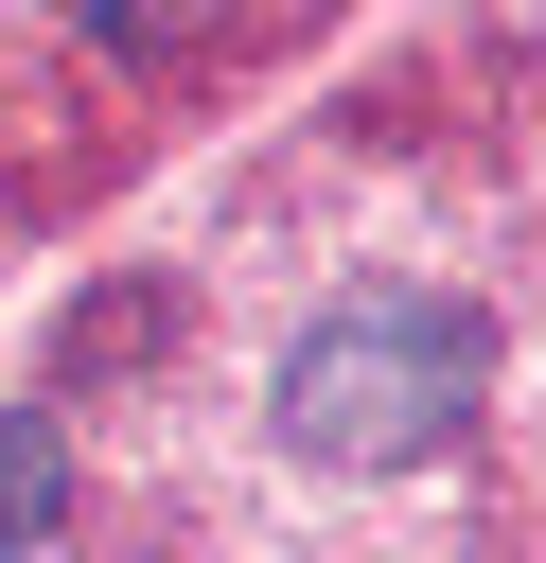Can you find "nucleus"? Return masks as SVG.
<instances>
[{
    "label": "nucleus",
    "mask_w": 546,
    "mask_h": 563,
    "mask_svg": "<svg viewBox=\"0 0 546 563\" xmlns=\"http://www.w3.org/2000/svg\"><path fill=\"white\" fill-rule=\"evenodd\" d=\"M476 369H493V334H476L458 299L370 282V299H335V317L282 352V440H299L317 475H423V457L476 422Z\"/></svg>",
    "instance_id": "f257e3e1"
},
{
    "label": "nucleus",
    "mask_w": 546,
    "mask_h": 563,
    "mask_svg": "<svg viewBox=\"0 0 546 563\" xmlns=\"http://www.w3.org/2000/svg\"><path fill=\"white\" fill-rule=\"evenodd\" d=\"M53 510H70V457H53V422H35V405H0V563H18Z\"/></svg>",
    "instance_id": "f03ea898"
}]
</instances>
